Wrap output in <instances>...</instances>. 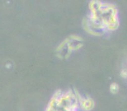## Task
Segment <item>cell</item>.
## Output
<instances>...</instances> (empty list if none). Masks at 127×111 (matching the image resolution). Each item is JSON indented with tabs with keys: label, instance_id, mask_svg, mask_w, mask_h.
<instances>
[{
	"label": "cell",
	"instance_id": "6da1fadb",
	"mask_svg": "<svg viewBox=\"0 0 127 111\" xmlns=\"http://www.w3.org/2000/svg\"><path fill=\"white\" fill-rule=\"evenodd\" d=\"M111 90L112 92H114V93H116L118 91V86L117 84L114 83L111 85Z\"/></svg>",
	"mask_w": 127,
	"mask_h": 111
}]
</instances>
